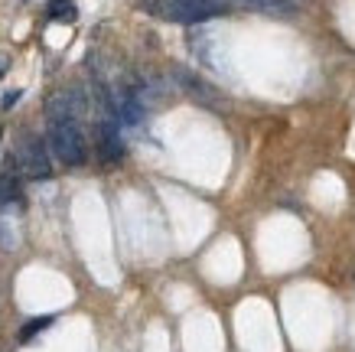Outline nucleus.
I'll return each instance as SVG.
<instances>
[{
	"label": "nucleus",
	"mask_w": 355,
	"mask_h": 352,
	"mask_svg": "<svg viewBox=\"0 0 355 352\" xmlns=\"http://www.w3.org/2000/svg\"><path fill=\"white\" fill-rule=\"evenodd\" d=\"M82 111H85V101L76 92H55L49 98V121H78Z\"/></svg>",
	"instance_id": "5"
},
{
	"label": "nucleus",
	"mask_w": 355,
	"mask_h": 352,
	"mask_svg": "<svg viewBox=\"0 0 355 352\" xmlns=\"http://www.w3.org/2000/svg\"><path fill=\"white\" fill-rule=\"evenodd\" d=\"M46 13H49V20H55V23H76V17H78L72 0H53V3L46 7Z\"/></svg>",
	"instance_id": "8"
},
{
	"label": "nucleus",
	"mask_w": 355,
	"mask_h": 352,
	"mask_svg": "<svg viewBox=\"0 0 355 352\" xmlns=\"http://www.w3.org/2000/svg\"><path fill=\"white\" fill-rule=\"evenodd\" d=\"M137 7H140L144 13H150V17H160L163 0H137Z\"/></svg>",
	"instance_id": "10"
},
{
	"label": "nucleus",
	"mask_w": 355,
	"mask_h": 352,
	"mask_svg": "<svg viewBox=\"0 0 355 352\" xmlns=\"http://www.w3.org/2000/svg\"><path fill=\"white\" fill-rule=\"evenodd\" d=\"M232 10L228 0H163V10L160 17L163 20H173V23H205V20H216V17H225Z\"/></svg>",
	"instance_id": "2"
},
{
	"label": "nucleus",
	"mask_w": 355,
	"mask_h": 352,
	"mask_svg": "<svg viewBox=\"0 0 355 352\" xmlns=\"http://www.w3.org/2000/svg\"><path fill=\"white\" fill-rule=\"evenodd\" d=\"M49 323H53V317H40V320H30V323H26V326L20 330V340H23V342H30L33 336H36L40 330H46Z\"/></svg>",
	"instance_id": "9"
},
{
	"label": "nucleus",
	"mask_w": 355,
	"mask_h": 352,
	"mask_svg": "<svg viewBox=\"0 0 355 352\" xmlns=\"http://www.w3.org/2000/svg\"><path fill=\"white\" fill-rule=\"evenodd\" d=\"M49 147L65 167H82L88 160V140L78 121H49Z\"/></svg>",
	"instance_id": "1"
},
{
	"label": "nucleus",
	"mask_w": 355,
	"mask_h": 352,
	"mask_svg": "<svg viewBox=\"0 0 355 352\" xmlns=\"http://www.w3.org/2000/svg\"><path fill=\"white\" fill-rule=\"evenodd\" d=\"M98 153H101L105 163H118L124 157V140H121L114 121H101L98 124Z\"/></svg>",
	"instance_id": "4"
},
{
	"label": "nucleus",
	"mask_w": 355,
	"mask_h": 352,
	"mask_svg": "<svg viewBox=\"0 0 355 352\" xmlns=\"http://www.w3.org/2000/svg\"><path fill=\"white\" fill-rule=\"evenodd\" d=\"M20 170L26 180H49L53 176V163H49V150L36 134H26L20 147Z\"/></svg>",
	"instance_id": "3"
},
{
	"label": "nucleus",
	"mask_w": 355,
	"mask_h": 352,
	"mask_svg": "<svg viewBox=\"0 0 355 352\" xmlns=\"http://www.w3.org/2000/svg\"><path fill=\"white\" fill-rule=\"evenodd\" d=\"M176 78H180V85L186 88V92H193V95H199V101H216L218 92L212 85H205L202 78H196V75H189L186 69H176Z\"/></svg>",
	"instance_id": "7"
},
{
	"label": "nucleus",
	"mask_w": 355,
	"mask_h": 352,
	"mask_svg": "<svg viewBox=\"0 0 355 352\" xmlns=\"http://www.w3.org/2000/svg\"><path fill=\"white\" fill-rule=\"evenodd\" d=\"M7 65H10L7 62V56H0V78H3V72H7Z\"/></svg>",
	"instance_id": "12"
},
{
	"label": "nucleus",
	"mask_w": 355,
	"mask_h": 352,
	"mask_svg": "<svg viewBox=\"0 0 355 352\" xmlns=\"http://www.w3.org/2000/svg\"><path fill=\"white\" fill-rule=\"evenodd\" d=\"M17 98H20V92H10V95L3 98V108H10V105H13V101H17Z\"/></svg>",
	"instance_id": "11"
},
{
	"label": "nucleus",
	"mask_w": 355,
	"mask_h": 352,
	"mask_svg": "<svg viewBox=\"0 0 355 352\" xmlns=\"http://www.w3.org/2000/svg\"><path fill=\"white\" fill-rule=\"evenodd\" d=\"M235 3L248 7V10L270 13V17H293L297 13V3H291V0H235Z\"/></svg>",
	"instance_id": "6"
}]
</instances>
